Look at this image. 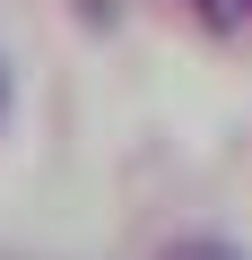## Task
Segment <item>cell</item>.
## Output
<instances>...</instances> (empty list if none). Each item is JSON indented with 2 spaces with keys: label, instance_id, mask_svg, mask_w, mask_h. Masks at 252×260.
<instances>
[{
  "label": "cell",
  "instance_id": "6da1fadb",
  "mask_svg": "<svg viewBox=\"0 0 252 260\" xmlns=\"http://www.w3.org/2000/svg\"><path fill=\"white\" fill-rule=\"evenodd\" d=\"M174 9H191V18H200V26H217V35L252 26V0H174Z\"/></svg>",
  "mask_w": 252,
  "mask_h": 260
},
{
  "label": "cell",
  "instance_id": "7a4b0ae2",
  "mask_svg": "<svg viewBox=\"0 0 252 260\" xmlns=\"http://www.w3.org/2000/svg\"><path fill=\"white\" fill-rule=\"evenodd\" d=\"M165 260H243V251H235V243H174Z\"/></svg>",
  "mask_w": 252,
  "mask_h": 260
},
{
  "label": "cell",
  "instance_id": "3957f363",
  "mask_svg": "<svg viewBox=\"0 0 252 260\" xmlns=\"http://www.w3.org/2000/svg\"><path fill=\"white\" fill-rule=\"evenodd\" d=\"M0 113H9V70H0Z\"/></svg>",
  "mask_w": 252,
  "mask_h": 260
}]
</instances>
